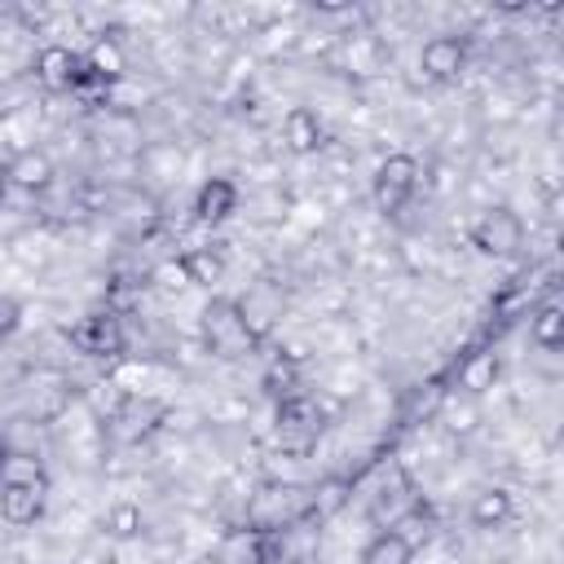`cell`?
I'll return each mask as SVG.
<instances>
[{"instance_id": "20", "label": "cell", "mask_w": 564, "mask_h": 564, "mask_svg": "<svg viewBox=\"0 0 564 564\" xmlns=\"http://www.w3.org/2000/svg\"><path fill=\"white\" fill-rule=\"evenodd\" d=\"M410 560H414V538L401 533V529L375 533V538L361 546V555H357V564H410Z\"/></svg>"}, {"instance_id": "22", "label": "cell", "mask_w": 564, "mask_h": 564, "mask_svg": "<svg viewBox=\"0 0 564 564\" xmlns=\"http://www.w3.org/2000/svg\"><path fill=\"white\" fill-rule=\"evenodd\" d=\"M101 538H106V542H137V538H145V516H141V507H137V502H115V507H106V516H101Z\"/></svg>"}, {"instance_id": "29", "label": "cell", "mask_w": 564, "mask_h": 564, "mask_svg": "<svg viewBox=\"0 0 564 564\" xmlns=\"http://www.w3.org/2000/svg\"><path fill=\"white\" fill-rule=\"evenodd\" d=\"M0 203H4V163H0Z\"/></svg>"}, {"instance_id": "10", "label": "cell", "mask_w": 564, "mask_h": 564, "mask_svg": "<svg viewBox=\"0 0 564 564\" xmlns=\"http://www.w3.org/2000/svg\"><path fill=\"white\" fill-rule=\"evenodd\" d=\"M35 79H40L48 93H70V88H79V79H84V57H79L75 48H66V44H44V48L35 53Z\"/></svg>"}, {"instance_id": "2", "label": "cell", "mask_w": 564, "mask_h": 564, "mask_svg": "<svg viewBox=\"0 0 564 564\" xmlns=\"http://www.w3.org/2000/svg\"><path fill=\"white\" fill-rule=\"evenodd\" d=\"M198 326H203L207 352L220 357V361H242V357H251V352L260 348V344L247 335V326H242V317H238V308H234V295H212V300L203 304Z\"/></svg>"}, {"instance_id": "11", "label": "cell", "mask_w": 564, "mask_h": 564, "mask_svg": "<svg viewBox=\"0 0 564 564\" xmlns=\"http://www.w3.org/2000/svg\"><path fill=\"white\" fill-rule=\"evenodd\" d=\"M163 414H167L163 401H154V397H128V401L110 414V432H115V441L132 445V441H145V436L163 423Z\"/></svg>"}, {"instance_id": "26", "label": "cell", "mask_w": 564, "mask_h": 564, "mask_svg": "<svg viewBox=\"0 0 564 564\" xmlns=\"http://www.w3.org/2000/svg\"><path fill=\"white\" fill-rule=\"evenodd\" d=\"M0 485H48L44 458H35L26 449H9L0 463Z\"/></svg>"}, {"instance_id": "13", "label": "cell", "mask_w": 564, "mask_h": 564, "mask_svg": "<svg viewBox=\"0 0 564 564\" xmlns=\"http://www.w3.org/2000/svg\"><path fill=\"white\" fill-rule=\"evenodd\" d=\"M238 212V185L229 176H207L194 194V220L198 225H220Z\"/></svg>"}, {"instance_id": "30", "label": "cell", "mask_w": 564, "mask_h": 564, "mask_svg": "<svg viewBox=\"0 0 564 564\" xmlns=\"http://www.w3.org/2000/svg\"><path fill=\"white\" fill-rule=\"evenodd\" d=\"M4 454H9V445H4V441H0V463H4Z\"/></svg>"}, {"instance_id": "1", "label": "cell", "mask_w": 564, "mask_h": 564, "mask_svg": "<svg viewBox=\"0 0 564 564\" xmlns=\"http://www.w3.org/2000/svg\"><path fill=\"white\" fill-rule=\"evenodd\" d=\"M308 520V485L295 480H264L247 502V529L256 533H282Z\"/></svg>"}, {"instance_id": "3", "label": "cell", "mask_w": 564, "mask_h": 564, "mask_svg": "<svg viewBox=\"0 0 564 564\" xmlns=\"http://www.w3.org/2000/svg\"><path fill=\"white\" fill-rule=\"evenodd\" d=\"M524 238H529V229H524L520 212H511L507 203L485 207V212L476 216V225H471V247H476L480 256H494V260H516V256H524Z\"/></svg>"}, {"instance_id": "18", "label": "cell", "mask_w": 564, "mask_h": 564, "mask_svg": "<svg viewBox=\"0 0 564 564\" xmlns=\"http://www.w3.org/2000/svg\"><path fill=\"white\" fill-rule=\"evenodd\" d=\"M445 401H449L445 383L441 379H423L401 397V423H432L445 410Z\"/></svg>"}, {"instance_id": "8", "label": "cell", "mask_w": 564, "mask_h": 564, "mask_svg": "<svg viewBox=\"0 0 564 564\" xmlns=\"http://www.w3.org/2000/svg\"><path fill=\"white\" fill-rule=\"evenodd\" d=\"M70 344L84 352V357H119L123 352V322L110 313V308H97V313H84L75 326H70Z\"/></svg>"}, {"instance_id": "15", "label": "cell", "mask_w": 564, "mask_h": 564, "mask_svg": "<svg viewBox=\"0 0 564 564\" xmlns=\"http://www.w3.org/2000/svg\"><path fill=\"white\" fill-rule=\"evenodd\" d=\"M498 375H502L498 352H494V348H476V352H467V357L458 361L454 383H458L463 397H485V392L498 383Z\"/></svg>"}, {"instance_id": "17", "label": "cell", "mask_w": 564, "mask_h": 564, "mask_svg": "<svg viewBox=\"0 0 564 564\" xmlns=\"http://www.w3.org/2000/svg\"><path fill=\"white\" fill-rule=\"evenodd\" d=\"M352 498V480L348 476H322L317 485H308V520L304 524H322L330 516H339Z\"/></svg>"}, {"instance_id": "7", "label": "cell", "mask_w": 564, "mask_h": 564, "mask_svg": "<svg viewBox=\"0 0 564 564\" xmlns=\"http://www.w3.org/2000/svg\"><path fill=\"white\" fill-rule=\"evenodd\" d=\"M18 405L31 423H53L70 405V379L62 370H35L18 388Z\"/></svg>"}, {"instance_id": "19", "label": "cell", "mask_w": 564, "mask_h": 564, "mask_svg": "<svg viewBox=\"0 0 564 564\" xmlns=\"http://www.w3.org/2000/svg\"><path fill=\"white\" fill-rule=\"evenodd\" d=\"M467 516H471L476 529H502V524L516 516V498H511V489H502V485H485V489H476Z\"/></svg>"}, {"instance_id": "9", "label": "cell", "mask_w": 564, "mask_h": 564, "mask_svg": "<svg viewBox=\"0 0 564 564\" xmlns=\"http://www.w3.org/2000/svg\"><path fill=\"white\" fill-rule=\"evenodd\" d=\"M419 70L432 84H458L467 70V40L463 35H432L419 48Z\"/></svg>"}, {"instance_id": "12", "label": "cell", "mask_w": 564, "mask_h": 564, "mask_svg": "<svg viewBox=\"0 0 564 564\" xmlns=\"http://www.w3.org/2000/svg\"><path fill=\"white\" fill-rule=\"evenodd\" d=\"M57 176V163L48 159V150H18L9 163H4V185L13 189H26V194H44Z\"/></svg>"}, {"instance_id": "21", "label": "cell", "mask_w": 564, "mask_h": 564, "mask_svg": "<svg viewBox=\"0 0 564 564\" xmlns=\"http://www.w3.org/2000/svg\"><path fill=\"white\" fill-rule=\"evenodd\" d=\"M176 269H181V278H185V282L212 286V282H220V278H225V256H220V247H189V251H181Z\"/></svg>"}, {"instance_id": "16", "label": "cell", "mask_w": 564, "mask_h": 564, "mask_svg": "<svg viewBox=\"0 0 564 564\" xmlns=\"http://www.w3.org/2000/svg\"><path fill=\"white\" fill-rule=\"evenodd\" d=\"M322 137H326V128H322L317 110H308V106H291V110H286V119H282V141H286L291 154H317V150H322Z\"/></svg>"}, {"instance_id": "25", "label": "cell", "mask_w": 564, "mask_h": 564, "mask_svg": "<svg viewBox=\"0 0 564 564\" xmlns=\"http://www.w3.org/2000/svg\"><path fill=\"white\" fill-rule=\"evenodd\" d=\"M529 339H533L538 348H546V352L564 348V308H560L555 300H546V304L529 317Z\"/></svg>"}, {"instance_id": "4", "label": "cell", "mask_w": 564, "mask_h": 564, "mask_svg": "<svg viewBox=\"0 0 564 564\" xmlns=\"http://www.w3.org/2000/svg\"><path fill=\"white\" fill-rule=\"evenodd\" d=\"M234 308H238L247 335H251L256 344H264V339L278 330L282 313H286V286H282L278 278H256L242 295H234Z\"/></svg>"}, {"instance_id": "6", "label": "cell", "mask_w": 564, "mask_h": 564, "mask_svg": "<svg viewBox=\"0 0 564 564\" xmlns=\"http://www.w3.org/2000/svg\"><path fill=\"white\" fill-rule=\"evenodd\" d=\"M322 436V405L308 392L278 397V445L291 454H304Z\"/></svg>"}, {"instance_id": "27", "label": "cell", "mask_w": 564, "mask_h": 564, "mask_svg": "<svg viewBox=\"0 0 564 564\" xmlns=\"http://www.w3.org/2000/svg\"><path fill=\"white\" fill-rule=\"evenodd\" d=\"M106 564H159V555L145 546V538H137V542H110Z\"/></svg>"}, {"instance_id": "5", "label": "cell", "mask_w": 564, "mask_h": 564, "mask_svg": "<svg viewBox=\"0 0 564 564\" xmlns=\"http://www.w3.org/2000/svg\"><path fill=\"white\" fill-rule=\"evenodd\" d=\"M419 189V159L405 154V150H392L388 159H379L375 167V181H370V194H375V207L383 216L401 212Z\"/></svg>"}, {"instance_id": "14", "label": "cell", "mask_w": 564, "mask_h": 564, "mask_svg": "<svg viewBox=\"0 0 564 564\" xmlns=\"http://www.w3.org/2000/svg\"><path fill=\"white\" fill-rule=\"evenodd\" d=\"M48 485H0V520L13 529H26L44 516Z\"/></svg>"}, {"instance_id": "23", "label": "cell", "mask_w": 564, "mask_h": 564, "mask_svg": "<svg viewBox=\"0 0 564 564\" xmlns=\"http://www.w3.org/2000/svg\"><path fill=\"white\" fill-rule=\"evenodd\" d=\"M216 564H264V533L247 524L225 533V542L216 546Z\"/></svg>"}, {"instance_id": "28", "label": "cell", "mask_w": 564, "mask_h": 564, "mask_svg": "<svg viewBox=\"0 0 564 564\" xmlns=\"http://www.w3.org/2000/svg\"><path fill=\"white\" fill-rule=\"evenodd\" d=\"M18 326H22V300L0 291V339H9Z\"/></svg>"}, {"instance_id": "24", "label": "cell", "mask_w": 564, "mask_h": 564, "mask_svg": "<svg viewBox=\"0 0 564 564\" xmlns=\"http://www.w3.org/2000/svg\"><path fill=\"white\" fill-rule=\"evenodd\" d=\"M123 75V48L115 44V40H97L93 48H88V57H84V79H97V84H110V79H119ZM79 79V84H84Z\"/></svg>"}]
</instances>
